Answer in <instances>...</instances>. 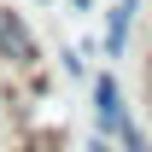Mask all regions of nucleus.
I'll list each match as a JSON object with an SVG mask.
<instances>
[{
	"mask_svg": "<svg viewBox=\"0 0 152 152\" xmlns=\"http://www.w3.org/2000/svg\"><path fill=\"white\" fill-rule=\"evenodd\" d=\"M111 146L117 152H152V140H146V129H140L134 117H123V123L111 129Z\"/></svg>",
	"mask_w": 152,
	"mask_h": 152,
	"instance_id": "4",
	"label": "nucleus"
},
{
	"mask_svg": "<svg viewBox=\"0 0 152 152\" xmlns=\"http://www.w3.org/2000/svg\"><path fill=\"white\" fill-rule=\"evenodd\" d=\"M0 64L12 70H41V35L18 6H0Z\"/></svg>",
	"mask_w": 152,
	"mask_h": 152,
	"instance_id": "1",
	"label": "nucleus"
},
{
	"mask_svg": "<svg viewBox=\"0 0 152 152\" xmlns=\"http://www.w3.org/2000/svg\"><path fill=\"white\" fill-rule=\"evenodd\" d=\"M123 117H129V105H123L117 76H111V70H105V76H94V123H99V134H111Z\"/></svg>",
	"mask_w": 152,
	"mask_h": 152,
	"instance_id": "2",
	"label": "nucleus"
},
{
	"mask_svg": "<svg viewBox=\"0 0 152 152\" xmlns=\"http://www.w3.org/2000/svg\"><path fill=\"white\" fill-rule=\"evenodd\" d=\"M140 94H146V111H152V58L140 64Z\"/></svg>",
	"mask_w": 152,
	"mask_h": 152,
	"instance_id": "6",
	"label": "nucleus"
},
{
	"mask_svg": "<svg viewBox=\"0 0 152 152\" xmlns=\"http://www.w3.org/2000/svg\"><path fill=\"white\" fill-rule=\"evenodd\" d=\"M70 6H76V12H94V6H99V0H70Z\"/></svg>",
	"mask_w": 152,
	"mask_h": 152,
	"instance_id": "7",
	"label": "nucleus"
},
{
	"mask_svg": "<svg viewBox=\"0 0 152 152\" xmlns=\"http://www.w3.org/2000/svg\"><path fill=\"white\" fill-rule=\"evenodd\" d=\"M134 12H140V0H111V12H105V58H123V53H129Z\"/></svg>",
	"mask_w": 152,
	"mask_h": 152,
	"instance_id": "3",
	"label": "nucleus"
},
{
	"mask_svg": "<svg viewBox=\"0 0 152 152\" xmlns=\"http://www.w3.org/2000/svg\"><path fill=\"white\" fill-rule=\"evenodd\" d=\"M82 152H117V146H111V134H88V140H82Z\"/></svg>",
	"mask_w": 152,
	"mask_h": 152,
	"instance_id": "5",
	"label": "nucleus"
}]
</instances>
